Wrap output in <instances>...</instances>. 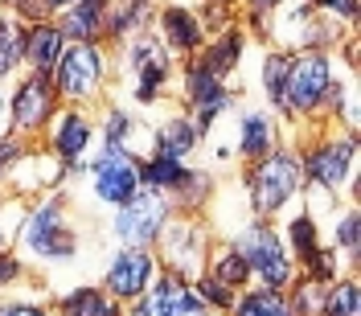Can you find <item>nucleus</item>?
<instances>
[{"instance_id":"30","label":"nucleus","mask_w":361,"mask_h":316,"mask_svg":"<svg viewBox=\"0 0 361 316\" xmlns=\"http://www.w3.org/2000/svg\"><path fill=\"white\" fill-rule=\"evenodd\" d=\"M202 292L214 300V304H230V292H226L222 284H202Z\"/></svg>"},{"instance_id":"4","label":"nucleus","mask_w":361,"mask_h":316,"mask_svg":"<svg viewBox=\"0 0 361 316\" xmlns=\"http://www.w3.org/2000/svg\"><path fill=\"white\" fill-rule=\"evenodd\" d=\"M135 181H140V169L123 157L119 144H107V157L94 164L99 198H103V202H128V198L135 193Z\"/></svg>"},{"instance_id":"33","label":"nucleus","mask_w":361,"mask_h":316,"mask_svg":"<svg viewBox=\"0 0 361 316\" xmlns=\"http://www.w3.org/2000/svg\"><path fill=\"white\" fill-rule=\"evenodd\" d=\"M13 157H17V148H13V144H0V169H4Z\"/></svg>"},{"instance_id":"12","label":"nucleus","mask_w":361,"mask_h":316,"mask_svg":"<svg viewBox=\"0 0 361 316\" xmlns=\"http://www.w3.org/2000/svg\"><path fill=\"white\" fill-rule=\"evenodd\" d=\"M45 115H49V87H45V78H33L17 95V123L21 128H37Z\"/></svg>"},{"instance_id":"23","label":"nucleus","mask_w":361,"mask_h":316,"mask_svg":"<svg viewBox=\"0 0 361 316\" xmlns=\"http://www.w3.org/2000/svg\"><path fill=\"white\" fill-rule=\"evenodd\" d=\"M324 316H357V288L353 284H341L337 292L329 296Z\"/></svg>"},{"instance_id":"35","label":"nucleus","mask_w":361,"mask_h":316,"mask_svg":"<svg viewBox=\"0 0 361 316\" xmlns=\"http://www.w3.org/2000/svg\"><path fill=\"white\" fill-rule=\"evenodd\" d=\"M255 4H259V8H267V4H275V0H255Z\"/></svg>"},{"instance_id":"28","label":"nucleus","mask_w":361,"mask_h":316,"mask_svg":"<svg viewBox=\"0 0 361 316\" xmlns=\"http://www.w3.org/2000/svg\"><path fill=\"white\" fill-rule=\"evenodd\" d=\"M283 74H288V62H283V58H271L267 62V87H271L275 99H279V87H283Z\"/></svg>"},{"instance_id":"24","label":"nucleus","mask_w":361,"mask_h":316,"mask_svg":"<svg viewBox=\"0 0 361 316\" xmlns=\"http://www.w3.org/2000/svg\"><path fill=\"white\" fill-rule=\"evenodd\" d=\"M234 58H238V33H234V37H226V42L218 45V49H214V54H209V58H205L202 66L209 70V74H222V70L230 66V62H234Z\"/></svg>"},{"instance_id":"15","label":"nucleus","mask_w":361,"mask_h":316,"mask_svg":"<svg viewBox=\"0 0 361 316\" xmlns=\"http://www.w3.org/2000/svg\"><path fill=\"white\" fill-rule=\"evenodd\" d=\"M99 17H103V4H99V0H78L66 13L62 29H66L70 37H90V33L99 29Z\"/></svg>"},{"instance_id":"29","label":"nucleus","mask_w":361,"mask_h":316,"mask_svg":"<svg viewBox=\"0 0 361 316\" xmlns=\"http://www.w3.org/2000/svg\"><path fill=\"white\" fill-rule=\"evenodd\" d=\"M341 243H345V247H357V218H345V226H341Z\"/></svg>"},{"instance_id":"14","label":"nucleus","mask_w":361,"mask_h":316,"mask_svg":"<svg viewBox=\"0 0 361 316\" xmlns=\"http://www.w3.org/2000/svg\"><path fill=\"white\" fill-rule=\"evenodd\" d=\"M135 70H140V99H152L157 83L164 78V62H160L157 45H140L135 49Z\"/></svg>"},{"instance_id":"19","label":"nucleus","mask_w":361,"mask_h":316,"mask_svg":"<svg viewBox=\"0 0 361 316\" xmlns=\"http://www.w3.org/2000/svg\"><path fill=\"white\" fill-rule=\"evenodd\" d=\"M189 148H193V123H185V119L169 123L164 135H160V152H164V157H180V152H189Z\"/></svg>"},{"instance_id":"34","label":"nucleus","mask_w":361,"mask_h":316,"mask_svg":"<svg viewBox=\"0 0 361 316\" xmlns=\"http://www.w3.org/2000/svg\"><path fill=\"white\" fill-rule=\"evenodd\" d=\"M0 316H42V312L37 308H4Z\"/></svg>"},{"instance_id":"32","label":"nucleus","mask_w":361,"mask_h":316,"mask_svg":"<svg viewBox=\"0 0 361 316\" xmlns=\"http://www.w3.org/2000/svg\"><path fill=\"white\" fill-rule=\"evenodd\" d=\"M17 275V263L13 259H0V279H13Z\"/></svg>"},{"instance_id":"3","label":"nucleus","mask_w":361,"mask_h":316,"mask_svg":"<svg viewBox=\"0 0 361 316\" xmlns=\"http://www.w3.org/2000/svg\"><path fill=\"white\" fill-rule=\"evenodd\" d=\"M329 87V62L324 58H300L288 74H283V87H279V99L288 107H312L316 99Z\"/></svg>"},{"instance_id":"5","label":"nucleus","mask_w":361,"mask_h":316,"mask_svg":"<svg viewBox=\"0 0 361 316\" xmlns=\"http://www.w3.org/2000/svg\"><path fill=\"white\" fill-rule=\"evenodd\" d=\"M25 243L37 250V255H70V250H74V238L58 226V202H45L42 209L33 214Z\"/></svg>"},{"instance_id":"18","label":"nucleus","mask_w":361,"mask_h":316,"mask_svg":"<svg viewBox=\"0 0 361 316\" xmlns=\"http://www.w3.org/2000/svg\"><path fill=\"white\" fill-rule=\"evenodd\" d=\"M66 316H115V308L99 292H74L66 300Z\"/></svg>"},{"instance_id":"2","label":"nucleus","mask_w":361,"mask_h":316,"mask_svg":"<svg viewBox=\"0 0 361 316\" xmlns=\"http://www.w3.org/2000/svg\"><path fill=\"white\" fill-rule=\"evenodd\" d=\"M300 185V164L292 157H271L255 173V205L259 209H279Z\"/></svg>"},{"instance_id":"20","label":"nucleus","mask_w":361,"mask_h":316,"mask_svg":"<svg viewBox=\"0 0 361 316\" xmlns=\"http://www.w3.org/2000/svg\"><path fill=\"white\" fill-rule=\"evenodd\" d=\"M144 177L152 181V185H185V169L177 164V157H164V152H160V157L144 169Z\"/></svg>"},{"instance_id":"21","label":"nucleus","mask_w":361,"mask_h":316,"mask_svg":"<svg viewBox=\"0 0 361 316\" xmlns=\"http://www.w3.org/2000/svg\"><path fill=\"white\" fill-rule=\"evenodd\" d=\"M243 132H247V140H243V152H247V157H259V152L271 144V123H267V115H250Z\"/></svg>"},{"instance_id":"1","label":"nucleus","mask_w":361,"mask_h":316,"mask_svg":"<svg viewBox=\"0 0 361 316\" xmlns=\"http://www.w3.org/2000/svg\"><path fill=\"white\" fill-rule=\"evenodd\" d=\"M169 218V202L160 193H132L119 214V238L123 243H148L160 234V222Z\"/></svg>"},{"instance_id":"10","label":"nucleus","mask_w":361,"mask_h":316,"mask_svg":"<svg viewBox=\"0 0 361 316\" xmlns=\"http://www.w3.org/2000/svg\"><path fill=\"white\" fill-rule=\"evenodd\" d=\"M148 279H152L148 255H123V259L111 267V275H107V284H111L115 296H140L144 288H148Z\"/></svg>"},{"instance_id":"13","label":"nucleus","mask_w":361,"mask_h":316,"mask_svg":"<svg viewBox=\"0 0 361 316\" xmlns=\"http://www.w3.org/2000/svg\"><path fill=\"white\" fill-rule=\"evenodd\" d=\"M58 49H62V33L58 29H33L29 42H25V54L37 70H49L58 62Z\"/></svg>"},{"instance_id":"6","label":"nucleus","mask_w":361,"mask_h":316,"mask_svg":"<svg viewBox=\"0 0 361 316\" xmlns=\"http://www.w3.org/2000/svg\"><path fill=\"white\" fill-rule=\"evenodd\" d=\"M243 259H247V267L263 271V279H267L271 288L288 284V259H283V250H279V243H275L271 234H263V230H250Z\"/></svg>"},{"instance_id":"7","label":"nucleus","mask_w":361,"mask_h":316,"mask_svg":"<svg viewBox=\"0 0 361 316\" xmlns=\"http://www.w3.org/2000/svg\"><path fill=\"white\" fill-rule=\"evenodd\" d=\"M135 316H205V304L185 292L177 279H164L157 292L135 308Z\"/></svg>"},{"instance_id":"11","label":"nucleus","mask_w":361,"mask_h":316,"mask_svg":"<svg viewBox=\"0 0 361 316\" xmlns=\"http://www.w3.org/2000/svg\"><path fill=\"white\" fill-rule=\"evenodd\" d=\"M189 90H193V103H197V111H202V128H205L214 115L222 111L226 90H222V83H218V74H209L205 66H197L189 74Z\"/></svg>"},{"instance_id":"8","label":"nucleus","mask_w":361,"mask_h":316,"mask_svg":"<svg viewBox=\"0 0 361 316\" xmlns=\"http://www.w3.org/2000/svg\"><path fill=\"white\" fill-rule=\"evenodd\" d=\"M99 54L90 49V45H74L66 58L58 62V87L66 90V95H82V90L94 87V78H99Z\"/></svg>"},{"instance_id":"25","label":"nucleus","mask_w":361,"mask_h":316,"mask_svg":"<svg viewBox=\"0 0 361 316\" xmlns=\"http://www.w3.org/2000/svg\"><path fill=\"white\" fill-rule=\"evenodd\" d=\"M247 259L234 250V255H222V263H218V284H243L247 279Z\"/></svg>"},{"instance_id":"17","label":"nucleus","mask_w":361,"mask_h":316,"mask_svg":"<svg viewBox=\"0 0 361 316\" xmlns=\"http://www.w3.org/2000/svg\"><path fill=\"white\" fill-rule=\"evenodd\" d=\"M164 33L177 45H197V37H202L197 21H193L189 13H180V8H169V13H164Z\"/></svg>"},{"instance_id":"31","label":"nucleus","mask_w":361,"mask_h":316,"mask_svg":"<svg viewBox=\"0 0 361 316\" xmlns=\"http://www.w3.org/2000/svg\"><path fill=\"white\" fill-rule=\"evenodd\" d=\"M320 4H329V8H337L345 17H353V0H320Z\"/></svg>"},{"instance_id":"27","label":"nucleus","mask_w":361,"mask_h":316,"mask_svg":"<svg viewBox=\"0 0 361 316\" xmlns=\"http://www.w3.org/2000/svg\"><path fill=\"white\" fill-rule=\"evenodd\" d=\"M17 58H21V37H13V29H0V74L13 70Z\"/></svg>"},{"instance_id":"16","label":"nucleus","mask_w":361,"mask_h":316,"mask_svg":"<svg viewBox=\"0 0 361 316\" xmlns=\"http://www.w3.org/2000/svg\"><path fill=\"white\" fill-rule=\"evenodd\" d=\"M87 140H90L87 123H82L78 115H66L62 128H58V152H62V157H78V152L87 148Z\"/></svg>"},{"instance_id":"9","label":"nucleus","mask_w":361,"mask_h":316,"mask_svg":"<svg viewBox=\"0 0 361 316\" xmlns=\"http://www.w3.org/2000/svg\"><path fill=\"white\" fill-rule=\"evenodd\" d=\"M349 160H353V140L329 144V148H320V152L308 160V177L320 181V185H341L345 173H349Z\"/></svg>"},{"instance_id":"26","label":"nucleus","mask_w":361,"mask_h":316,"mask_svg":"<svg viewBox=\"0 0 361 316\" xmlns=\"http://www.w3.org/2000/svg\"><path fill=\"white\" fill-rule=\"evenodd\" d=\"M292 243H295V247H300V255H304L308 263H312L316 255H320V250H316V238H312V222H308V218H295V222H292Z\"/></svg>"},{"instance_id":"22","label":"nucleus","mask_w":361,"mask_h":316,"mask_svg":"<svg viewBox=\"0 0 361 316\" xmlns=\"http://www.w3.org/2000/svg\"><path fill=\"white\" fill-rule=\"evenodd\" d=\"M238 316H288V308H283V300L275 292H259V296L243 300V312Z\"/></svg>"}]
</instances>
